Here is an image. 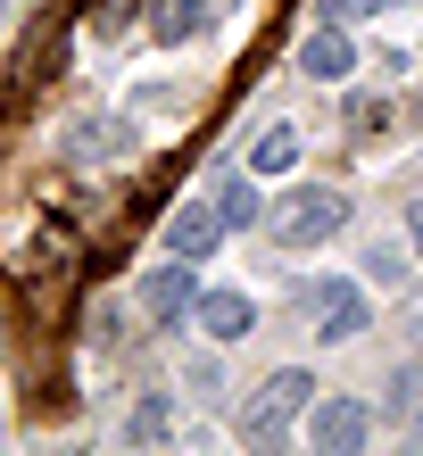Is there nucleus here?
I'll list each match as a JSON object with an SVG mask.
<instances>
[{
  "label": "nucleus",
  "mask_w": 423,
  "mask_h": 456,
  "mask_svg": "<svg viewBox=\"0 0 423 456\" xmlns=\"http://www.w3.org/2000/svg\"><path fill=\"white\" fill-rule=\"evenodd\" d=\"M224 249V216H216V200H183L167 208V257H216Z\"/></svg>",
  "instance_id": "39448f33"
},
{
  "label": "nucleus",
  "mask_w": 423,
  "mask_h": 456,
  "mask_svg": "<svg viewBox=\"0 0 423 456\" xmlns=\"http://www.w3.org/2000/svg\"><path fill=\"white\" fill-rule=\"evenodd\" d=\"M307 407H315V373L307 365L266 373V390H257V407H249V440H282L290 415H307Z\"/></svg>",
  "instance_id": "f257e3e1"
},
{
  "label": "nucleus",
  "mask_w": 423,
  "mask_h": 456,
  "mask_svg": "<svg viewBox=\"0 0 423 456\" xmlns=\"http://www.w3.org/2000/svg\"><path fill=\"white\" fill-rule=\"evenodd\" d=\"M299 167V125H274V133H257V150H249V175L266 183V175H290Z\"/></svg>",
  "instance_id": "9b49d317"
},
{
  "label": "nucleus",
  "mask_w": 423,
  "mask_h": 456,
  "mask_svg": "<svg viewBox=\"0 0 423 456\" xmlns=\"http://www.w3.org/2000/svg\"><path fill=\"white\" fill-rule=\"evenodd\" d=\"M365 282L399 290V282H407V240H374V249H365Z\"/></svg>",
  "instance_id": "f8f14e48"
},
{
  "label": "nucleus",
  "mask_w": 423,
  "mask_h": 456,
  "mask_svg": "<svg viewBox=\"0 0 423 456\" xmlns=\"http://www.w3.org/2000/svg\"><path fill=\"white\" fill-rule=\"evenodd\" d=\"M191 315H199V332H207V340H249V332H257V307L241 299V290H199V307H191Z\"/></svg>",
  "instance_id": "6e6552de"
},
{
  "label": "nucleus",
  "mask_w": 423,
  "mask_h": 456,
  "mask_svg": "<svg viewBox=\"0 0 423 456\" xmlns=\"http://www.w3.org/2000/svg\"><path fill=\"white\" fill-rule=\"evenodd\" d=\"M207 17H216V0H158V9H150V34L158 42H191V34H207Z\"/></svg>",
  "instance_id": "9d476101"
},
{
  "label": "nucleus",
  "mask_w": 423,
  "mask_h": 456,
  "mask_svg": "<svg viewBox=\"0 0 423 456\" xmlns=\"http://www.w3.org/2000/svg\"><path fill=\"white\" fill-rule=\"evenodd\" d=\"M365 432H374V415H365L357 398H324V407H307V448L315 456H357Z\"/></svg>",
  "instance_id": "7ed1b4c3"
},
{
  "label": "nucleus",
  "mask_w": 423,
  "mask_h": 456,
  "mask_svg": "<svg viewBox=\"0 0 423 456\" xmlns=\"http://www.w3.org/2000/svg\"><path fill=\"white\" fill-rule=\"evenodd\" d=\"M340 224H349V191H290L282 216H274L282 249H315V240H332Z\"/></svg>",
  "instance_id": "f03ea898"
},
{
  "label": "nucleus",
  "mask_w": 423,
  "mask_h": 456,
  "mask_svg": "<svg viewBox=\"0 0 423 456\" xmlns=\"http://www.w3.org/2000/svg\"><path fill=\"white\" fill-rule=\"evenodd\" d=\"M307 307H315V332H324V340H357V332H365V290H357V282H340V274L315 282V290H307Z\"/></svg>",
  "instance_id": "423d86ee"
},
{
  "label": "nucleus",
  "mask_w": 423,
  "mask_h": 456,
  "mask_svg": "<svg viewBox=\"0 0 423 456\" xmlns=\"http://www.w3.org/2000/svg\"><path fill=\"white\" fill-rule=\"evenodd\" d=\"M191 307H199V274H191V257L158 265V274L142 282V315H150V324H175V315H191Z\"/></svg>",
  "instance_id": "0eeeda50"
},
{
  "label": "nucleus",
  "mask_w": 423,
  "mask_h": 456,
  "mask_svg": "<svg viewBox=\"0 0 423 456\" xmlns=\"http://www.w3.org/2000/svg\"><path fill=\"white\" fill-rule=\"evenodd\" d=\"M349 125H357V133H382V125H390V100L357 92V100H349Z\"/></svg>",
  "instance_id": "ddd939ff"
},
{
  "label": "nucleus",
  "mask_w": 423,
  "mask_h": 456,
  "mask_svg": "<svg viewBox=\"0 0 423 456\" xmlns=\"http://www.w3.org/2000/svg\"><path fill=\"white\" fill-rule=\"evenodd\" d=\"M216 216H224V232H249L257 216H266V200H257V175H241V167H224V175H216Z\"/></svg>",
  "instance_id": "1a4fd4ad"
},
{
  "label": "nucleus",
  "mask_w": 423,
  "mask_h": 456,
  "mask_svg": "<svg viewBox=\"0 0 423 456\" xmlns=\"http://www.w3.org/2000/svg\"><path fill=\"white\" fill-rule=\"evenodd\" d=\"M158 432H167V407H158V398H150V407L134 415V440H158Z\"/></svg>",
  "instance_id": "2eb2a0df"
},
{
  "label": "nucleus",
  "mask_w": 423,
  "mask_h": 456,
  "mask_svg": "<svg viewBox=\"0 0 423 456\" xmlns=\"http://www.w3.org/2000/svg\"><path fill=\"white\" fill-rule=\"evenodd\" d=\"M407 240H415V249H423V208H415V216H407Z\"/></svg>",
  "instance_id": "dca6fc26"
},
{
  "label": "nucleus",
  "mask_w": 423,
  "mask_h": 456,
  "mask_svg": "<svg viewBox=\"0 0 423 456\" xmlns=\"http://www.w3.org/2000/svg\"><path fill=\"white\" fill-rule=\"evenodd\" d=\"M349 67H357V42H349V25L315 17L307 34H299V75H307V84H349Z\"/></svg>",
  "instance_id": "20e7f679"
},
{
  "label": "nucleus",
  "mask_w": 423,
  "mask_h": 456,
  "mask_svg": "<svg viewBox=\"0 0 423 456\" xmlns=\"http://www.w3.org/2000/svg\"><path fill=\"white\" fill-rule=\"evenodd\" d=\"M9 9H17V0H0V17H9Z\"/></svg>",
  "instance_id": "f3484780"
},
{
  "label": "nucleus",
  "mask_w": 423,
  "mask_h": 456,
  "mask_svg": "<svg viewBox=\"0 0 423 456\" xmlns=\"http://www.w3.org/2000/svg\"><path fill=\"white\" fill-rule=\"evenodd\" d=\"M374 9H382V0H324L332 25H357V17H374Z\"/></svg>",
  "instance_id": "4468645a"
}]
</instances>
